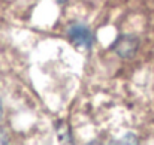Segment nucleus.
Returning <instances> with one entry per match:
<instances>
[{"label":"nucleus","instance_id":"1","mask_svg":"<svg viewBox=\"0 0 154 145\" xmlns=\"http://www.w3.org/2000/svg\"><path fill=\"white\" fill-rule=\"evenodd\" d=\"M111 49L121 58H132L139 49V38L132 33L121 35L115 39Z\"/></svg>","mask_w":154,"mask_h":145},{"label":"nucleus","instance_id":"2","mask_svg":"<svg viewBox=\"0 0 154 145\" xmlns=\"http://www.w3.org/2000/svg\"><path fill=\"white\" fill-rule=\"evenodd\" d=\"M67 36L70 39V42L76 47H84V48L90 49L93 45V35L90 32V29L81 23H75L72 26H69L67 29Z\"/></svg>","mask_w":154,"mask_h":145},{"label":"nucleus","instance_id":"3","mask_svg":"<svg viewBox=\"0 0 154 145\" xmlns=\"http://www.w3.org/2000/svg\"><path fill=\"white\" fill-rule=\"evenodd\" d=\"M9 142V136H8V133L0 127V144H8Z\"/></svg>","mask_w":154,"mask_h":145},{"label":"nucleus","instance_id":"4","mask_svg":"<svg viewBox=\"0 0 154 145\" xmlns=\"http://www.w3.org/2000/svg\"><path fill=\"white\" fill-rule=\"evenodd\" d=\"M2 115H3V105H2V100H0V118H2Z\"/></svg>","mask_w":154,"mask_h":145},{"label":"nucleus","instance_id":"5","mask_svg":"<svg viewBox=\"0 0 154 145\" xmlns=\"http://www.w3.org/2000/svg\"><path fill=\"white\" fill-rule=\"evenodd\" d=\"M57 2H58V3H64L66 0H57Z\"/></svg>","mask_w":154,"mask_h":145}]
</instances>
